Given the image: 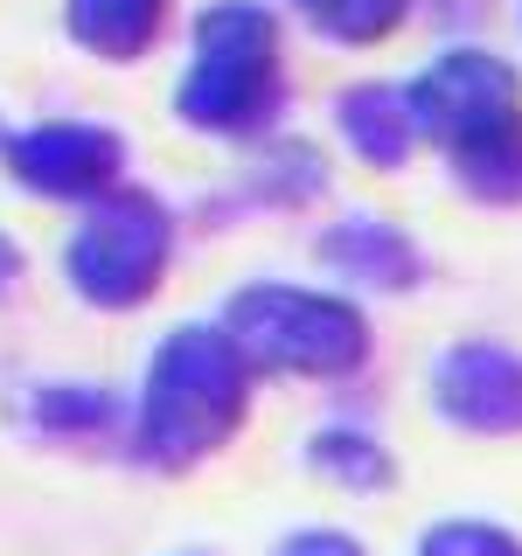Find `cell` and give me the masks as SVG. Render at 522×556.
Here are the masks:
<instances>
[{
  "mask_svg": "<svg viewBox=\"0 0 522 556\" xmlns=\"http://www.w3.org/2000/svg\"><path fill=\"white\" fill-rule=\"evenodd\" d=\"M405 104L467 202L522 208V70L509 56L452 42L405 84Z\"/></svg>",
  "mask_w": 522,
  "mask_h": 556,
  "instance_id": "1",
  "label": "cell"
},
{
  "mask_svg": "<svg viewBox=\"0 0 522 556\" xmlns=\"http://www.w3.org/2000/svg\"><path fill=\"white\" fill-rule=\"evenodd\" d=\"M251 369L216 320H188L153 348L133 396L126 452L153 473H196L251 425Z\"/></svg>",
  "mask_w": 522,
  "mask_h": 556,
  "instance_id": "2",
  "label": "cell"
},
{
  "mask_svg": "<svg viewBox=\"0 0 522 556\" xmlns=\"http://www.w3.org/2000/svg\"><path fill=\"white\" fill-rule=\"evenodd\" d=\"M293 104V70H286V28L265 0H209L188 22V63L174 84V118L209 139H258L278 132Z\"/></svg>",
  "mask_w": 522,
  "mask_h": 556,
  "instance_id": "3",
  "label": "cell"
},
{
  "mask_svg": "<svg viewBox=\"0 0 522 556\" xmlns=\"http://www.w3.org/2000/svg\"><path fill=\"white\" fill-rule=\"evenodd\" d=\"M223 334L244 355L251 376H293V382H348L370 369L376 327L348 292L258 278L223 300Z\"/></svg>",
  "mask_w": 522,
  "mask_h": 556,
  "instance_id": "4",
  "label": "cell"
},
{
  "mask_svg": "<svg viewBox=\"0 0 522 556\" xmlns=\"http://www.w3.org/2000/svg\"><path fill=\"white\" fill-rule=\"evenodd\" d=\"M182 251V216L139 181H119L112 195L84 202L77 230L63 243V278L98 313H139L167 286Z\"/></svg>",
  "mask_w": 522,
  "mask_h": 556,
  "instance_id": "5",
  "label": "cell"
},
{
  "mask_svg": "<svg viewBox=\"0 0 522 556\" xmlns=\"http://www.w3.org/2000/svg\"><path fill=\"white\" fill-rule=\"evenodd\" d=\"M126 132L98 126V118H42V126H14L0 132V174L14 188L42 202H98L126 181Z\"/></svg>",
  "mask_w": 522,
  "mask_h": 556,
  "instance_id": "6",
  "label": "cell"
},
{
  "mask_svg": "<svg viewBox=\"0 0 522 556\" xmlns=\"http://www.w3.org/2000/svg\"><path fill=\"white\" fill-rule=\"evenodd\" d=\"M432 410L467 439H522V355L501 341H452L432 362Z\"/></svg>",
  "mask_w": 522,
  "mask_h": 556,
  "instance_id": "7",
  "label": "cell"
},
{
  "mask_svg": "<svg viewBox=\"0 0 522 556\" xmlns=\"http://www.w3.org/2000/svg\"><path fill=\"white\" fill-rule=\"evenodd\" d=\"M313 265L341 278V292H418L425 286V251L390 216H341L313 237Z\"/></svg>",
  "mask_w": 522,
  "mask_h": 556,
  "instance_id": "8",
  "label": "cell"
},
{
  "mask_svg": "<svg viewBox=\"0 0 522 556\" xmlns=\"http://www.w3.org/2000/svg\"><path fill=\"white\" fill-rule=\"evenodd\" d=\"M22 425H28L42 445L112 452V445L133 439V404L112 390V382H28Z\"/></svg>",
  "mask_w": 522,
  "mask_h": 556,
  "instance_id": "9",
  "label": "cell"
},
{
  "mask_svg": "<svg viewBox=\"0 0 522 556\" xmlns=\"http://www.w3.org/2000/svg\"><path fill=\"white\" fill-rule=\"evenodd\" d=\"M335 132L348 139V153H356L362 167H376V174H397L418 153V126H411L405 84H390V77L341 84V91H335Z\"/></svg>",
  "mask_w": 522,
  "mask_h": 556,
  "instance_id": "10",
  "label": "cell"
},
{
  "mask_svg": "<svg viewBox=\"0 0 522 556\" xmlns=\"http://www.w3.org/2000/svg\"><path fill=\"white\" fill-rule=\"evenodd\" d=\"M174 28V0H63V35L98 63H147Z\"/></svg>",
  "mask_w": 522,
  "mask_h": 556,
  "instance_id": "11",
  "label": "cell"
},
{
  "mask_svg": "<svg viewBox=\"0 0 522 556\" xmlns=\"http://www.w3.org/2000/svg\"><path fill=\"white\" fill-rule=\"evenodd\" d=\"M327 195V153L300 132L258 139V161L244 167V202L258 208H313Z\"/></svg>",
  "mask_w": 522,
  "mask_h": 556,
  "instance_id": "12",
  "label": "cell"
},
{
  "mask_svg": "<svg viewBox=\"0 0 522 556\" xmlns=\"http://www.w3.org/2000/svg\"><path fill=\"white\" fill-rule=\"evenodd\" d=\"M307 473L341 486V494H390L397 459H390V445H376V431H362V425H321L307 439Z\"/></svg>",
  "mask_w": 522,
  "mask_h": 556,
  "instance_id": "13",
  "label": "cell"
},
{
  "mask_svg": "<svg viewBox=\"0 0 522 556\" xmlns=\"http://www.w3.org/2000/svg\"><path fill=\"white\" fill-rule=\"evenodd\" d=\"M293 14L335 49H376L390 35H405L418 0H293Z\"/></svg>",
  "mask_w": 522,
  "mask_h": 556,
  "instance_id": "14",
  "label": "cell"
},
{
  "mask_svg": "<svg viewBox=\"0 0 522 556\" xmlns=\"http://www.w3.org/2000/svg\"><path fill=\"white\" fill-rule=\"evenodd\" d=\"M418 556H522V535L481 515H452L418 535Z\"/></svg>",
  "mask_w": 522,
  "mask_h": 556,
  "instance_id": "15",
  "label": "cell"
},
{
  "mask_svg": "<svg viewBox=\"0 0 522 556\" xmlns=\"http://www.w3.org/2000/svg\"><path fill=\"white\" fill-rule=\"evenodd\" d=\"M272 556H370V543L348 529H293L272 543Z\"/></svg>",
  "mask_w": 522,
  "mask_h": 556,
  "instance_id": "16",
  "label": "cell"
},
{
  "mask_svg": "<svg viewBox=\"0 0 522 556\" xmlns=\"http://www.w3.org/2000/svg\"><path fill=\"white\" fill-rule=\"evenodd\" d=\"M425 14H432L439 28L460 35V28H481L487 14H495V0H425Z\"/></svg>",
  "mask_w": 522,
  "mask_h": 556,
  "instance_id": "17",
  "label": "cell"
},
{
  "mask_svg": "<svg viewBox=\"0 0 522 556\" xmlns=\"http://www.w3.org/2000/svg\"><path fill=\"white\" fill-rule=\"evenodd\" d=\"M22 278H28V251H22V243H14L8 230H0V300H8Z\"/></svg>",
  "mask_w": 522,
  "mask_h": 556,
  "instance_id": "18",
  "label": "cell"
}]
</instances>
